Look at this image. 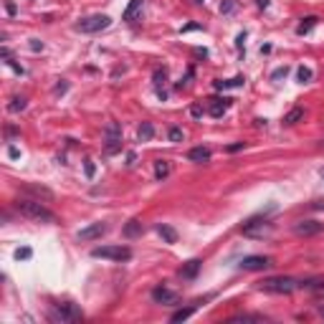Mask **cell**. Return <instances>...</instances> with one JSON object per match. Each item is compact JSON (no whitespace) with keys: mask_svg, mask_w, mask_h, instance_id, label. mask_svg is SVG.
<instances>
[{"mask_svg":"<svg viewBox=\"0 0 324 324\" xmlns=\"http://www.w3.org/2000/svg\"><path fill=\"white\" fill-rule=\"evenodd\" d=\"M15 210L23 215V218L33 221V223H56V215L43 205L41 200H28V198L15 200Z\"/></svg>","mask_w":324,"mask_h":324,"instance_id":"cell-1","label":"cell"},{"mask_svg":"<svg viewBox=\"0 0 324 324\" xmlns=\"http://www.w3.org/2000/svg\"><path fill=\"white\" fill-rule=\"evenodd\" d=\"M258 289L269 291V294H291L294 289H301V281L291 276H271V278L258 281Z\"/></svg>","mask_w":324,"mask_h":324,"instance_id":"cell-2","label":"cell"},{"mask_svg":"<svg viewBox=\"0 0 324 324\" xmlns=\"http://www.w3.org/2000/svg\"><path fill=\"white\" fill-rule=\"evenodd\" d=\"M112 26V18L104 15V13H96V15H89V18H81L76 23V31L81 33H101Z\"/></svg>","mask_w":324,"mask_h":324,"instance_id":"cell-3","label":"cell"},{"mask_svg":"<svg viewBox=\"0 0 324 324\" xmlns=\"http://www.w3.org/2000/svg\"><path fill=\"white\" fill-rule=\"evenodd\" d=\"M92 256L94 258H109V261H129L132 258V251L127 246H96L92 248Z\"/></svg>","mask_w":324,"mask_h":324,"instance_id":"cell-4","label":"cell"},{"mask_svg":"<svg viewBox=\"0 0 324 324\" xmlns=\"http://www.w3.org/2000/svg\"><path fill=\"white\" fill-rule=\"evenodd\" d=\"M48 319L51 322H76L81 319V312L74 307V304H51V312H48Z\"/></svg>","mask_w":324,"mask_h":324,"instance_id":"cell-5","label":"cell"},{"mask_svg":"<svg viewBox=\"0 0 324 324\" xmlns=\"http://www.w3.org/2000/svg\"><path fill=\"white\" fill-rule=\"evenodd\" d=\"M119 147H122V127L117 122H109L106 124V152L114 155Z\"/></svg>","mask_w":324,"mask_h":324,"instance_id":"cell-6","label":"cell"},{"mask_svg":"<svg viewBox=\"0 0 324 324\" xmlns=\"http://www.w3.org/2000/svg\"><path fill=\"white\" fill-rule=\"evenodd\" d=\"M238 266H241L243 271H261V269L271 266V258H269V256H246Z\"/></svg>","mask_w":324,"mask_h":324,"instance_id":"cell-7","label":"cell"},{"mask_svg":"<svg viewBox=\"0 0 324 324\" xmlns=\"http://www.w3.org/2000/svg\"><path fill=\"white\" fill-rule=\"evenodd\" d=\"M104 233H106V226H104V223H92V226L81 228V231L76 233V238H79V241H96V238H101Z\"/></svg>","mask_w":324,"mask_h":324,"instance_id":"cell-8","label":"cell"},{"mask_svg":"<svg viewBox=\"0 0 324 324\" xmlns=\"http://www.w3.org/2000/svg\"><path fill=\"white\" fill-rule=\"evenodd\" d=\"M324 231V223H319V221H299L296 226H294V233L296 235H317V233H322Z\"/></svg>","mask_w":324,"mask_h":324,"instance_id":"cell-9","label":"cell"},{"mask_svg":"<svg viewBox=\"0 0 324 324\" xmlns=\"http://www.w3.org/2000/svg\"><path fill=\"white\" fill-rule=\"evenodd\" d=\"M231 101L233 99H228V96H215V99H208V112H210V117H223V112L231 106Z\"/></svg>","mask_w":324,"mask_h":324,"instance_id":"cell-10","label":"cell"},{"mask_svg":"<svg viewBox=\"0 0 324 324\" xmlns=\"http://www.w3.org/2000/svg\"><path fill=\"white\" fill-rule=\"evenodd\" d=\"M152 299L157 301V304H175V301H178V294L170 291V289H165V286H157V289L152 291Z\"/></svg>","mask_w":324,"mask_h":324,"instance_id":"cell-11","label":"cell"},{"mask_svg":"<svg viewBox=\"0 0 324 324\" xmlns=\"http://www.w3.org/2000/svg\"><path fill=\"white\" fill-rule=\"evenodd\" d=\"M200 266H203L200 258H190L187 264H183V266H180V276H183V278H195V276H198V271H200Z\"/></svg>","mask_w":324,"mask_h":324,"instance_id":"cell-12","label":"cell"},{"mask_svg":"<svg viewBox=\"0 0 324 324\" xmlns=\"http://www.w3.org/2000/svg\"><path fill=\"white\" fill-rule=\"evenodd\" d=\"M142 5H144V0H129L127 10L122 13V20H127V23H132V20L137 18V13L142 10Z\"/></svg>","mask_w":324,"mask_h":324,"instance_id":"cell-13","label":"cell"},{"mask_svg":"<svg viewBox=\"0 0 324 324\" xmlns=\"http://www.w3.org/2000/svg\"><path fill=\"white\" fill-rule=\"evenodd\" d=\"M187 157H190L192 162H208V160H210V149H208V147H192L190 152H187Z\"/></svg>","mask_w":324,"mask_h":324,"instance_id":"cell-14","label":"cell"},{"mask_svg":"<svg viewBox=\"0 0 324 324\" xmlns=\"http://www.w3.org/2000/svg\"><path fill=\"white\" fill-rule=\"evenodd\" d=\"M157 233L165 238V243H178V233H175V228H170V226L160 223V226H157Z\"/></svg>","mask_w":324,"mask_h":324,"instance_id":"cell-15","label":"cell"},{"mask_svg":"<svg viewBox=\"0 0 324 324\" xmlns=\"http://www.w3.org/2000/svg\"><path fill=\"white\" fill-rule=\"evenodd\" d=\"M139 233H142V221H137V218H132L124 226V235H127V238H137Z\"/></svg>","mask_w":324,"mask_h":324,"instance_id":"cell-16","label":"cell"},{"mask_svg":"<svg viewBox=\"0 0 324 324\" xmlns=\"http://www.w3.org/2000/svg\"><path fill=\"white\" fill-rule=\"evenodd\" d=\"M152 135H155L152 122H142V124H139V132H137L139 142H149V139H152Z\"/></svg>","mask_w":324,"mask_h":324,"instance_id":"cell-17","label":"cell"},{"mask_svg":"<svg viewBox=\"0 0 324 324\" xmlns=\"http://www.w3.org/2000/svg\"><path fill=\"white\" fill-rule=\"evenodd\" d=\"M314 26H317V18H314V15H307V18H304V20H301V23H299L296 33H299V36H304V33H309V31H312Z\"/></svg>","mask_w":324,"mask_h":324,"instance_id":"cell-18","label":"cell"},{"mask_svg":"<svg viewBox=\"0 0 324 324\" xmlns=\"http://www.w3.org/2000/svg\"><path fill=\"white\" fill-rule=\"evenodd\" d=\"M301 117H304V109H301V106H294V109L284 117V124H286V127H291V124H296Z\"/></svg>","mask_w":324,"mask_h":324,"instance_id":"cell-19","label":"cell"},{"mask_svg":"<svg viewBox=\"0 0 324 324\" xmlns=\"http://www.w3.org/2000/svg\"><path fill=\"white\" fill-rule=\"evenodd\" d=\"M167 175H170V162H167V160H157V162H155V178L162 180V178H167Z\"/></svg>","mask_w":324,"mask_h":324,"instance_id":"cell-20","label":"cell"},{"mask_svg":"<svg viewBox=\"0 0 324 324\" xmlns=\"http://www.w3.org/2000/svg\"><path fill=\"white\" fill-rule=\"evenodd\" d=\"M23 109H26V99H23V96H13L10 104H8V112L18 114V112H23Z\"/></svg>","mask_w":324,"mask_h":324,"instance_id":"cell-21","label":"cell"},{"mask_svg":"<svg viewBox=\"0 0 324 324\" xmlns=\"http://www.w3.org/2000/svg\"><path fill=\"white\" fill-rule=\"evenodd\" d=\"M198 304H200V301H195V304H192V307H187V309H180V312H175V314H172L170 319H172V322H183V319H187L192 312L198 309Z\"/></svg>","mask_w":324,"mask_h":324,"instance_id":"cell-22","label":"cell"},{"mask_svg":"<svg viewBox=\"0 0 324 324\" xmlns=\"http://www.w3.org/2000/svg\"><path fill=\"white\" fill-rule=\"evenodd\" d=\"M246 79L243 76H235V79H231V81H215V89H228V86H241Z\"/></svg>","mask_w":324,"mask_h":324,"instance_id":"cell-23","label":"cell"},{"mask_svg":"<svg viewBox=\"0 0 324 324\" xmlns=\"http://www.w3.org/2000/svg\"><path fill=\"white\" fill-rule=\"evenodd\" d=\"M167 137H170V142H183V139H185V132H183L180 127H170Z\"/></svg>","mask_w":324,"mask_h":324,"instance_id":"cell-24","label":"cell"},{"mask_svg":"<svg viewBox=\"0 0 324 324\" xmlns=\"http://www.w3.org/2000/svg\"><path fill=\"white\" fill-rule=\"evenodd\" d=\"M28 190H31V192H36L38 198H46V200H51V198H53V192H51V190H46V187H38V185H28Z\"/></svg>","mask_w":324,"mask_h":324,"instance_id":"cell-25","label":"cell"},{"mask_svg":"<svg viewBox=\"0 0 324 324\" xmlns=\"http://www.w3.org/2000/svg\"><path fill=\"white\" fill-rule=\"evenodd\" d=\"M296 76H299V81L301 84H307V81H312V69H307V66H299V71H296Z\"/></svg>","mask_w":324,"mask_h":324,"instance_id":"cell-26","label":"cell"},{"mask_svg":"<svg viewBox=\"0 0 324 324\" xmlns=\"http://www.w3.org/2000/svg\"><path fill=\"white\" fill-rule=\"evenodd\" d=\"M231 322H264L261 314H243V317H233Z\"/></svg>","mask_w":324,"mask_h":324,"instance_id":"cell-27","label":"cell"},{"mask_svg":"<svg viewBox=\"0 0 324 324\" xmlns=\"http://www.w3.org/2000/svg\"><path fill=\"white\" fill-rule=\"evenodd\" d=\"M31 256H33L31 248H18V251H15V258H18V261H28Z\"/></svg>","mask_w":324,"mask_h":324,"instance_id":"cell-28","label":"cell"},{"mask_svg":"<svg viewBox=\"0 0 324 324\" xmlns=\"http://www.w3.org/2000/svg\"><path fill=\"white\" fill-rule=\"evenodd\" d=\"M286 74H289V66H281V69H276V71L271 74V79H274V81H278V79H286Z\"/></svg>","mask_w":324,"mask_h":324,"instance_id":"cell-29","label":"cell"},{"mask_svg":"<svg viewBox=\"0 0 324 324\" xmlns=\"http://www.w3.org/2000/svg\"><path fill=\"white\" fill-rule=\"evenodd\" d=\"M84 170H86V178H94V170H96V167H94L92 160H86V162H84Z\"/></svg>","mask_w":324,"mask_h":324,"instance_id":"cell-30","label":"cell"},{"mask_svg":"<svg viewBox=\"0 0 324 324\" xmlns=\"http://www.w3.org/2000/svg\"><path fill=\"white\" fill-rule=\"evenodd\" d=\"M165 79H167V71H165V69H157V71H155V84L160 86Z\"/></svg>","mask_w":324,"mask_h":324,"instance_id":"cell-31","label":"cell"},{"mask_svg":"<svg viewBox=\"0 0 324 324\" xmlns=\"http://www.w3.org/2000/svg\"><path fill=\"white\" fill-rule=\"evenodd\" d=\"M190 114H192V117H200V114H203V109H200L198 104H192V106H190Z\"/></svg>","mask_w":324,"mask_h":324,"instance_id":"cell-32","label":"cell"},{"mask_svg":"<svg viewBox=\"0 0 324 324\" xmlns=\"http://www.w3.org/2000/svg\"><path fill=\"white\" fill-rule=\"evenodd\" d=\"M8 157H13V160H18V157H20L18 147H8Z\"/></svg>","mask_w":324,"mask_h":324,"instance_id":"cell-33","label":"cell"},{"mask_svg":"<svg viewBox=\"0 0 324 324\" xmlns=\"http://www.w3.org/2000/svg\"><path fill=\"white\" fill-rule=\"evenodd\" d=\"M241 147H243V142H238V144H231V147H228V152H238Z\"/></svg>","mask_w":324,"mask_h":324,"instance_id":"cell-34","label":"cell"},{"mask_svg":"<svg viewBox=\"0 0 324 324\" xmlns=\"http://www.w3.org/2000/svg\"><path fill=\"white\" fill-rule=\"evenodd\" d=\"M31 48H33V51H41V48H43V43H41V41H33V43H31Z\"/></svg>","mask_w":324,"mask_h":324,"instance_id":"cell-35","label":"cell"},{"mask_svg":"<svg viewBox=\"0 0 324 324\" xmlns=\"http://www.w3.org/2000/svg\"><path fill=\"white\" fill-rule=\"evenodd\" d=\"M5 10H8L10 15H15V5H13V3H5Z\"/></svg>","mask_w":324,"mask_h":324,"instance_id":"cell-36","label":"cell"},{"mask_svg":"<svg viewBox=\"0 0 324 324\" xmlns=\"http://www.w3.org/2000/svg\"><path fill=\"white\" fill-rule=\"evenodd\" d=\"M221 10H226V13H228V10H233V0H228V3H226V5L221 8Z\"/></svg>","mask_w":324,"mask_h":324,"instance_id":"cell-37","label":"cell"},{"mask_svg":"<svg viewBox=\"0 0 324 324\" xmlns=\"http://www.w3.org/2000/svg\"><path fill=\"white\" fill-rule=\"evenodd\" d=\"M269 5V0H258V8H266Z\"/></svg>","mask_w":324,"mask_h":324,"instance_id":"cell-38","label":"cell"},{"mask_svg":"<svg viewBox=\"0 0 324 324\" xmlns=\"http://www.w3.org/2000/svg\"><path fill=\"white\" fill-rule=\"evenodd\" d=\"M319 178H322V180H324V167H322V170H319Z\"/></svg>","mask_w":324,"mask_h":324,"instance_id":"cell-39","label":"cell"}]
</instances>
